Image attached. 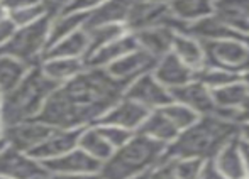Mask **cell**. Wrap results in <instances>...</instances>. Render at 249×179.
I'll return each instance as SVG.
<instances>
[{"label":"cell","instance_id":"obj_1","mask_svg":"<svg viewBox=\"0 0 249 179\" xmlns=\"http://www.w3.org/2000/svg\"><path fill=\"white\" fill-rule=\"evenodd\" d=\"M125 88L105 68H85L53 90L36 120L54 129H85L97 124L124 97Z\"/></svg>","mask_w":249,"mask_h":179},{"label":"cell","instance_id":"obj_2","mask_svg":"<svg viewBox=\"0 0 249 179\" xmlns=\"http://www.w3.org/2000/svg\"><path fill=\"white\" fill-rule=\"evenodd\" d=\"M241 124L224 120L215 115H202L194 125L181 130L173 142L164 149L163 159L181 157V159L210 161L229 140L239 137Z\"/></svg>","mask_w":249,"mask_h":179},{"label":"cell","instance_id":"obj_3","mask_svg":"<svg viewBox=\"0 0 249 179\" xmlns=\"http://www.w3.org/2000/svg\"><path fill=\"white\" fill-rule=\"evenodd\" d=\"M56 86H58L56 83L44 76L39 65L33 66L12 90L3 93L2 107H0L2 125L7 127L36 118Z\"/></svg>","mask_w":249,"mask_h":179},{"label":"cell","instance_id":"obj_4","mask_svg":"<svg viewBox=\"0 0 249 179\" xmlns=\"http://www.w3.org/2000/svg\"><path fill=\"white\" fill-rule=\"evenodd\" d=\"M166 144H161L136 132L122 147L115 149L112 156L100 166L104 179H127L134 174L151 171L163 159Z\"/></svg>","mask_w":249,"mask_h":179},{"label":"cell","instance_id":"obj_5","mask_svg":"<svg viewBox=\"0 0 249 179\" xmlns=\"http://www.w3.org/2000/svg\"><path fill=\"white\" fill-rule=\"evenodd\" d=\"M51 17L46 16L29 26L17 27L9 41L0 48V54L19 59L29 68L37 66L48 48V31Z\"/></svg>","mask_w":249,"mask_h":179},{"label":"cell","instance_id":"obj_6","mask_svg":"<svg viewBox=\"0 0 249 179\" xmlns=\"http://www.w3.org/2000/svg\"><path fill=\"white\" fill-rule=\"evenodd\" d=\"M205 51V66L241 73L249 69V41L246 39H220L202 43Z\"/></svg>","mask_w":249,"mask_h":179},{"label":"cell","instance_id":"obj_7","mask_svg":"<svg viewBox=\"0 0 249 179\" xmlns=\"http://www.w3.org/2000/svg\"><path fill=\"white\" fill-rule=\"evenodd\" d=\"M124 97L129 100L136 101V103L142 105L148 110H158L173 101L171 93L166 86H163L153 73H146V75L136 78L127 85L124 91Z\"/></svg>","mask_w":249,"mask_h":179},{"label":"cell","instance_id":"obj_8","mask_svg":"<svg viewBox=\"0 0 249 179\" xmlns=\"http://www.w3.org/2000/svg\"><path fill=\"white\" fill-rule=\"evenodd\" d=\"M0 176L10 179H41L48 176L41 161L7 144L0 152Z\"/></svg>","mask_w":249,"mask_h":179},{"label":"cell","instance_id":"obj_9","mask_svg":"<svg viewBox=\"0 0 249 179\" xmlns=\"http://www.w3.org/2000/svg\"><path fill=\"white\" fill-rule=\"evenodd\" d=\"M156 65L158 59L154 56H151L144 49L138 48L134 51L124 54L122 58H119L112 65H108L105 69H107V73L112 78L124 83V85H129V83L134 81L139 76L146 75V73H153Z\"/></svg>","mask_w":249,"mask_h":179},{"label":"cell","instance_id":"obj_10","mask_svg":"<svg viewBox=\"0 0 249 179\" xmlns=\"http://www.w3.org/2000/svg\"><path fill=\"white\" fill-rule=\"evenodd\" d=\"M54 127H50V125L33 118V120H24L19 122V124L7 125V127H3L2 135L9 146L29 154L50 135Z\"/></svg>","mask_w":249,"mask_h":179},{"label":"cell","instance_id":"obj_11","mask_svg":"<svg viewBox=\"0 0 249 179\" xmlns=\"http://www.w3.org/2000/svg\"><path fill=\"white\" fill-rule=\"evenodd\" d=\"M83 129H53L50 135L29 152L37 161H50L78 147V139Z\"/></svg>","mask_w":249,"mask_h":179},{"label":"cell","instance_id":"obj_12","mask_svg":"<svg viewBox=\"0 0 249 179\" xmlns=\"http://www.w3.org/2000/svg\"><path fill=\"white\" fill-rule=\"evenodd\" d=\"M151 110H148L142 105L136 103V101L129 100V98L122 97L114 107H110L104 114V117L100 118L97 124H105V125H115V127L125 129V130L136 132L141 124L144 122V118L148 117Z\"/></svg>","mask_w":249,"mask_h":179},{"label":"cell","instance_id":"obj_13","mask_svg":"<svg viewBox=\"0 0 249 179\" xmlns=\"http://www.w3.org/2000/svg\"><path fill=\"white\" fill-rule=\"evenodd\" d=\"M43 167L46 169L48 176H61V174L73 173H90V171H100L102 164L83 152L80 147L63 154L59 157L50 161H43Z\"/></svg>","mask_w":249,"mask_h":179},{"label":"cell","instance_id":"obj_14","mask_svg":"<svg viewBox=\"0 0 249 179\" xmlns=\"http://www.w3.org/2000/svg\"><path fill=\"white\" fill-rule=\"evenodd\" d=\"M170 93L173 101L192 108L200 117L202 115H212L213 110H215V101H213L212 91L205 85H202L198 80H192L187 85L170 90Z\"/></svg>","mask_w":249,"mask_h":179},{"label":"cell","instance_id":"obj_15","mask_svg":"<svg viewBox=\"0 0 249 179\" xmlns=\"http://www.w3.org/2000/svg\"><path fill=\"white\" fill-rule=\"evenodd\" d=\"M153 75L168 90L183 86L190 83L192 80H195L194 69H190L185 63H181L171 51L158 59V65L153 69Z\"/></svg>","mask_w":249,"mask_h":179},{"label":"cell","instance_id":"obj_16","mask_svg":"<svg viewBox=\"0 0 249 179\" xmlns=\"http://www.w3.org/2000/svg\"><path fill=\"white\" fill-rule=\"evenodd\" d=\"M131 34L134 36L139 49H144L151 56L160 59L171 51L173 39L178 33L168 26H156V27H148V29H142V31L131 33Z\"/></svg>","mask_w":249,"mask_h":179},{"label":"cell","instance_id":"obj_17","mask_svg":"<svg viewBox=\"0 0 249 179\" xmlns=\"http://www.w3.org/2000/svg\"><path fill=\"white\" fill-rule=\"evenodd\" d=\"M183 34H188V36L195 37V39H198L200 43H207V41H220V39H246V41H249L248 37L231 31L229 27H227L226 24L220 22L213 14L203 17V19L195 20V22H190Z\"/></svg>","mask_w":249,"mask_h":179},{"label":"cell","instance_id":"obj_18","mask_svg":"<svg viewBox=\"0 0 249 179\" xmlns=\"http://www.w3.org/2000/svg\"><path fill=\"white\" fill-rule=\"evenodd\" d=\"M203 163L205 161L181 157L161 159L160 164L151 169V179H198Z\"/></svg>","mask_w":249,"mask_h":179},{"label":"cell","instance_id":"obj_19","mask_svg":"<svg viewBox=\"0 0 249 179\" xmlns=\"http://www.w3.org/2000/svg\"><path fill=\"white\" fill-rule=\"evenodd\" d=\"M134 49H138V43H136L134 36L131 33H125L124 36L117 37L115 41H112L107 46L100 48L99 51H95L93 54H90L85 59V65L87 68H107L108 65H112L119 58L134 51Z\"/></svg>","mask_w":249,"mask_h":179},{"label":"cell","instance_id":"obj_20","mask_svg":"<svg viewBox=\"0 0 249 179\" xmlns=\"http://www.w3.org/2000/svg\"><path fill=\"white\" fill-rule=\"evenodd\" d=\"M39 68L46 78H50L56 85H61L80 75L87 65L82 58H44L41 59Z\"/></svg>","mask_w":249,"mask_h":179},{"label":"cell","instance_id":"obj_21","mask_svg":"<svg viewBox=\"0 0 249 179\" xmlns=\"http://www.w3.org/2000/svg\"><path fill=\"white\" fill-rule=\"evenodd\" d=\"M132 2L134 0H107L97 9L90 10L83 29L104 26V24H122L124 26Z\"/></svg>","mask_w":249,"mask_h":179},{"label":"cell","instance_id":"obj_22","mask_svg":"<svg viewBox=\"0 0 249 179\" xmlns=\"http://www.w3.org/2000/svg\"><path fill=\"white\" fill-rule=\"evenodd\" d=\"M212 161L217 169L220 171V174H224L227 179H241L248 176L239 149V137L229 140Z\"/></svg>","mask_w":249,"mask_h":179},{"label":"cell","instance_id":"obj_23","mask_svg":"<svg viewBox=\"0 0 249 179\" xmlns=\"http://www.w3.org/2000/svg\"><path fill=\"white\" fill-rule=\"evenodd\" d=\"M138 134H142L153 140H158L161 144H170L173 142L178 137V129L175 127L170 122V118L163 114L161 108L158 110H151L148 114V117L144 118V122L141 124V127L138 129Z\"/></svg>","mask_w":249,"mask_h":179},{"label":"cell","instance_id":"obj_24","mask_svg":"<svg viewBox=\"0 0 249 179\" xmlns=\"http://www.w3.org/2000/svg\"><path fill=\"white\" fill-rule=\"evenodd\" d=\"M212 14L231 31L249 39V17L236 0H213Z\"/></svg>","mask_w":249,"mask_h":179},{"label":"cell","instance_id":"obj_25","mask_svg":"<svg viewBox=\"0 0 249 179\" xmlns=\"http://www.w3.org/2000/svg\"><path fill=\"white\" fill-rule=\"evenodd\" d=\"M171 52L180 59L181 63L194 69L195 73L205 68V51L203 46L198 39L188 36V34L178 33L173 39V46H171Z\"/></svg>","mask_w":249,"mask_h":179},{"label":"cell","instance_id":"obj_26","mask_svg":"<svg viewBox=\"0 0 249 179\" xmlns=\"http://www.w3.org/2000/svg\"><path fill=\"white\" fill-rule=\"evenodd\" d=\"M89 12H59L51 17L50 31H48V48L61 41L63 37L83 29ZM46 48V49H48Z\"/></svg>","mask_w":249,"mask_h":179},{"label":"cell","instance_id":"obj_27","mask_svg":"<svg viewBox=\"0 0 249 179\" xmlns=\"http://www.w3.org/2000/svg\"><path fill=\"white\" fill-rule=\"evenodd\" d=\"M87 48H89V39L87 33L83 29L63 37L61 41L51 44L44 51V58H82L85 59Z\"/></svg>","mask_w":249,"mask_h":179},{"label":"cell","instance_id":"obj_28","mask_svg":"<svg viewBox=\"0 0 249 179\" xmlns=\"http://www.w3.org/2000/svg\"><path fill=\"white\" fill-rule=\"evenodd\" d=\"M78 147L87 152L90 157H93L99 163H105L114 152V147L105 140V137L100 134L97 125H89L82 130L78 139Z\"/></svg>","mask_w":249,"mask_h":179},{"label":"cell","instance_id":"obj_29","mask_svg":"<svg viewBox=\"0 0 249 179\" xmlns=\"http://www.w3.org/2000/svg\"><path fill=\"white\" fill-rule=\"evenodd\" d=\"M168 7L177 19L190 24L212 14L213 0H171Z\"/></svg>","mask_w":249,"mask_h":179},{"label":"cell","instance_id":"obj_30","mask_svg":"<svg viewBox=\"0 0 249 179\" xmlns=\"http://www.w3.org/2000/svg\"><path fill=\"white\" fill-rule=\"evenodd\" d=\"M83 31L87 33V39H89L85 59L95 51H99L100 48H104V46H107L108 43H112V41H115L117 37L124 36L127 33L122 24H104V26L89 27V29Z\"/></svg>","mask_w":249,"mask_h":179},{"label":"cell","instance_id":"obj_31","mask_svg":"<svg viewBox=\"0 0 249 179\" xmlns=\"http://www.w3.org/2000/svg\"><path fill=\"white\" fill-rule=\"evenodd\" d=\"M212 97L215 101V107L239 108L249 97V88L241 80H237V81L222 86V88L212 90Z\"/></svg>","mask_w":249,"mask_h":179},{"label":"cell","instance_id":"obj_32","mask_svg":"<svg viewBox=\"0 0 249 179\" xmlns=\"http://www.w3.org/2000/svg\"><path fill=\"white\" fill-rule=\"evenodd\" d=\"M29 66L20 63L19 59H14L10 56L0 54V90L7 93L12 90L20 80L29 71Z\"/></svg>","mask_w":249,"mask_h":179},{"label":"cell","instance_id":"obj_33","mask_svg":"<svg viewBox=\"0 0 249 179\" xmlns=\"http://www.w3.org/2000/svg\"><path fill=\"white\" fill-rule=\"evenodd\" d=\"M241 76L236 75V73L226 71V69H219V68H210V66H205L200 71L195 73V80H198L202 85H205L210 91L222 88L226 85H231V83L237 81Z\"/></svg>","mask_w":249,"mask_h":179},{"label":"cell","instance_id":"obj_34","mask_svg":"<svg viewBox=\"0 0 249 179\" xmlns=\"http://www.w3.org/2000/svg\"><path fill=\"white\" fill-rule=\"evenodd\" d=\"M161 110H163V114L170 118L171 124L178 129V132L185 130V129H188L190 125H194L200 117V115L195 114L192 108L185 107V105H181V103H177V101H171L170 105L163 107Z\"/></svg>","mask_w":249,"mask_h":179},{"label":"cell","instance_id":"obj_35","mask_svg":"<svg viewBox=\"0 0 249 179\" xmlns=\"http://www.w3.org/2000/svg\"><path fill=\"white\" fill-rule=\"evenodd\" d=\"M46 16L51 17V14L43 0H41L39 3H36V5H31V7H26V9H19V10H14V12H9V19L16 24V27L29 26V24L37 22V20H41Z\"/></svg>","mask_w":249,"mask_h":179},{"label":"cell","instance_id":"obj_36","mask_svg":"<svg viewBox=\"0 0 249 179\" xmlns=\"http://www.w3.org/2000/svg\"><path fill=\"white\" fill-rule=\"evenodd\" d=\"M93 125H97L99 132L105 137V140L114 147V150L124 146V144L136 134V132L125 130V129L115 127V125H105V124H93Z\"/></svg>","mask_w":249,"mask_h":179},{"label":"cell","instance_id":"obj_37","mask_svg":"<svg viewBox=\"0 0 249 179\" xmlns=\"http://www.w3.org/2000/svg\"><path fill=\"white\" fill-rule=\"evenodd\" d=\"M107 0H70L61 12H90Z\"/></svg>","mask_w":249,"mask_h":179},{"label":"cell","instance_id":"obj_38","mask_svg":"<svg viewBox=\"0 0 249 179\" xmlns=\"http://www.w3.org/2000/svg\"><path fill=\"white\" fill-rule=\"evenodd\" d=\"M198 179H227L224 174H220V171L215 167L213 161H205L200 169V174H198Z\"/></svg>","mask_w":249,"mask_h":179},{"label":"cell","instance_id":"obj_39","mask_svg":"<svg viewBox=\"0 0 249 179\" xmlns=\"http://www.w3.org/2000/svg\"><path fill=\"white\" fill-rule=\"evenodd\" d=\"M16 29H17L16 24H14L9 17L0 20V48L12 37V34L16 33Z\"/></svg>","mask_w":249,"mask_h":179},{"label":"cell","instance_id":"obj_40","mask_svg":"<svg viewBox=\"0 0 249 179\" xmlns=\"http://www.w3.org/2000/svg\"><path fill=\"white\" fill-rule=\"evenodd\" d=\"M41 0H2V5L7 12H14V10H19V9H26V7L31 5H36L39 3Z\"/></svg>","mask_w":249,"mask_h":179},{"label":"cell","instance_id":"obj_41","mask_svg":"<svg viewBox=\"0 0 249 179\" xmlns=\"http://www.w3.org/2000/svg\"><path fill=\"white\" fill-rule=\"evenodd\" d=\"M53 179H104L100 171H90V173H73L61 174V176H51Z\"/></svg>","mask_w":249,"mask_h":179},{"label":"cell","instance_id":"obj_42","mask_svg":"<svg viewBox=\"0 0 249 179\" xmlns=\"http://www.w3.org/2000/svg\"><path fill=\"white\" fill-rule=\"evenodd\" d=\"M239 149H241V156L244 161V167H246V174L249 176V142L243 140L239 137Z\"/></svg>","mask_w":249,"mask_h":179},{"label":"cell","instance_id":"obj_43","mask_svg":"<svg viewBox=\"0 0 249 179\" xmlns=\"http://www.w3.org/2000/svg\"><path fill=\"white\" fill-rule=\"evenodd\" d=\"M239 124H249V97L239 107Z\"/></svg>","mask_w":249,"mask_h":179},{"label":"cell","instance_id":"obj_44","mask_svg":"<svg viewBox=\"0 0 249 179\" xmlns=\"http://www.w3.org/2000/svg\"><path fill=\"white\" fill-rule=\"evenodd\" d=\"M239 137L243 140H246V142H249V124H241V127H239Z\"/></svg>","mask_w":249,"mask_h":179},{"label":"cell","instance_id":"obj_45","mask_svg":"<svg viewBox=\"0 0 249 179\" xmlns=\"http://www.w3.org/2000/svg\"><path fill=\"white\" fill-rule=\"evenodd\" d=\"M127 179H151V171H144V173L134 174V176H131Z\"/></svg>","mask_w":249,"mask_h":179},{"label":"cell","instance_id":"obj_46","mask_svg":"<svg viewBox=\"0 0 249 179\" xmlns=\"http://www.w3.org/2000/svg\"><path fill=\"white\" fill-rule=\"evenodd\" d=\"M5 17H9V12H7L5 9H3V5L0 3V20L5 19Z\"/></svg>","mask_w":249,"mask_h":179},{"label":"cell","instance_id":"obj_47","mask_svg":"<svg viewBox=\"0 0 249 179\" xmlns=\"http://www.w3.org/2000/svg\"><path fill=\"white\" fill-rule=\"evenodd\" d=\"M5 146H7V140L3 139V135H0V152L5 149Z\"/></svg>","mask_w":249,"mask_h":179},{"label":"cell","instance_id":"obj_48","mask_svg":"<svg viewBox=\"0 0 249 179\" xmlns=\"http://www.w3.org/2000/svg\"><path fill=\"white\" fill-rule=\"evenodd\" d=\"M142 2H156V3H170L171 0H142Z\"/></svg>","mask_w":249,"mask_h":179},{"label":"cell","instance_id":"obj_49","mask_svg":"<svg viewBox=\"0 0 249 179\" xmlns=\"http://www.w3.org/2000/svg\"><path fill=\"white\" fill-rule=\"evenodd\" d=\"M2 100H3V91L0 90V107H2Z\"/></svg>","mask_w":249,"mask_h":179},{"label":"cell","instance_id":"obj_50","mask_svg":"<svg viewBox=\"0 0 249 179\" xmlns=\"http://www.w3.org/2000/svg\"><path fill=\"white\" fill-rule=\"evenodd\" d=\"M2 130H3V125H2V120H0V135H2Z\"/></svg>","mask_w":249,"mask_h":179},{"label":"cell","instance_id":"obj_51","mask_svg":"<svg viewBox=\"0 0 249 179\" xmlns=\"http://www.w3.org/2000/svg\"><path fill=\"white\" fill-rule=\"evenodd\" d=\"M41 179H53L51 176H44V178H41Z\"/></svg>","mask_w":249,"mask_h":179},{"label":"cell","instance_id":"obj_52","mask_svg":"<svg viewBox=\"0 0 249 179\" xmlns=\"http://www.w3.org/2000/svg\"><path fill=\"white\" fill-rule=\"evenodd\" d=\"M0 179H10V178H3V176H0Z\"/></svg>","mask_w":249,"mask_h":179},{"label":"cell","instance_id":"obj_53","mask_svg":"<svg viewBox=\"0 0 249 179\" xmlns=\"http://www.w3.org/2000/svg\"><path fill=\"white\" fill-rule=\"evenodd\" d=\"M241 179H249V176H244V178H241Z\"/></svg>","mask_w":249,"mask_h":179},{"label":"cell","instance_id":"obj_54","mask_svg":"<svg viewBox=\"0 0 249 179\" xmlns=\"http://www.w3.org/2000/svg\"><path fill=\"white\" fill-rule=\"evenodd\" d=\"M0 2H2V0H0Z\"/></svg>","mask_w":249,"mask_h":179},{"label":"cell","instance_id":"obj_55","mask_svg":"<svg viewBox=\"0 0 249 179\" xmlns=\"http://www.w3.org/2000/svg\"><path fill=\"white\" fill-rule=\"evenodd\" d=\"M68 2H70V0H68Z\"/></svg>","mask_w":249,"mask_h":179}]
</instances>
